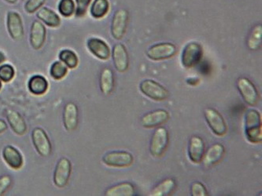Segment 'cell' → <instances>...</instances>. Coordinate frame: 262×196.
I'll use <instances>...</instances> for the list:
<instances>
[{"label":"cell","mask_w":262,"mask_h":196,"mask_svg":"<svg viewBox=\"0 0 262 196\" xmlns=\"http://www.w3.org/2000/svg\"><path fill=\"white\" fill-rule=\"evenodd\" d=\"M2 82H1V80H0V90H1V89H2Z\"/></svg>","instance_id":"cell-41"},{"label":"cell","mask_w":262,"mask_h":196,"mask_svg":"<svg viewBox=\"0 0 262 196\" xmlns=\"http://www.w3.org/2000/svg\"><path fill=\"white\" fill-rule=\"evenodd\" d=\"M23 1H26V0H23Z\"/></svg>","instance_id":"cell-42"},{"label":"cell","mask_w":262,"mask_h":196,"mask_svg":"<svg viewBox=\"0 0 262 196\" xmlns=\"http://www.w3.org/2000/svg\"><path fill=\"white\" fill-rule=\"evenodd\" d=\"M100 90L106 96L111 94L114 88V76L112 70L109 68H104L100 75Z\"/></svg>","instance_id":"cell-25"},{"label":"cell","mask_w":262,"mask_h":196,"mask_svg":"<svg viewBox=\"0 0 262 196\" xmlns=\"http://www.w3.org/2000/svg\"><path fill=\"white\" fill-rule=\"evenodd\" d=\"M110 10L108 0H95L90 9L91 15L96 19H101L107 14Z\"/></svg>","instance_id":"cell-27"},{"label":"cell","mask_w":262,"mask_h":196,"mask_svg":"<svg viewBox=\"0 0 262 196\" xmlns=\"http://www.w3.org/2000/svg\"><path fill=\"white\" fill-rule=\"evenodd\" d=\"M3 158L11 169H20L24 164L23 155L15 148L7 145L3 150Z\"/></svg>","instance_id":"cell-20"},{"label":"cell","mask_w":262,"mask_h":196,"mask_svg":"<svg viewBox=\"0 0 262 196\" xmlns=\"http://www.w3.org/2000/svg\"><path fill=\"white\" fill-rule=\"evenodd\" d=\"M7 30L14 40L20 41L24 37L23 20L18 13L10 11L7 14Z\"/></svg>","instance_id":"cell-12"},{"label":"cell","mask_w":262,"mask_h":196,"mask_svg":"<svg viewBox=\"0 0 262 196\" xmlns=\"http://www.w3.org/2000/svg\"><path fill=\"white\" fill-rule=\"evenodd\" d=\"M176 188V181L172 178H167L159 183L150 192L152 196L169 195Z\"/></svg>","instance_id":"cell-26"},{"label":"cell","mask_w":262,"mask_h":196,"mask_svg":"<svg viewBox=\"0 0 262 196\" xmlns=\"http://www.w3.org/2000/svg\"><path fill=\"white\" fill-rule=\"evenodd\" d=\"M5 1L10 4H15L17 2V0H5Z\"/></svg>","instance_id":"cell-40"},{"label":"cell","mask_w":262,"mask_h":196,"mask_svg":"<svg viewBox=\"0 0 262 196\" xmlns=\"http://www.w3.org/2000/svg\"><path fill=\"white\" fill-rule=\"evenodd\" d=\"M245 135L249 142L252 144L261 142V115L256 109H250L246 113Z\"/></svg>","instance_id":"cell-1"},{"label":"cell","mask_w":262,"mask_h":196,"mask_svg":"<svg viewBox=\"0 0 262 196\" xmlns=\"http://www.w3.org/2000/svg\"><path fill=\"white\" fill-rule=\"evenodd\" d=\"M262 42V26L261 24H257L250 32L247 46L251 51H257L260 49Z\"/></svg>","instance_id":"cell-28"},{"label":"cell","mask_w":262,"mask_h":196,"mask_svg":"<svg viewBox=\"0 0 262 196\" xmlns=\"http://www.w3.org/2000/svg\"><path fill=\"white\" fill-rule=\"evenodd\" d=\"M46 0H28L25 4V10L29 14H33L40 8Z\"/></svg>","instance_id":"cell-33"},{"label":"cell","mask_w":262,"mask_h":196,"mask_svg":"<svg viewBox=\"0 0 262 196\" xmlns=\"http://www.w3.org/2000/svg\"><path fill=\"white\" fill-rule=\"evenodd\" d=\"M225 149L223 144H215L208 149L206 152H205L203 156V160L205 166L209 167L213 165L217 164L220 161L223 159L225 155Z\"/></svg>","instance_id":"cell-21"},{"label":"cell","mask_w":262,"mask_h":196,"mask_svg":"<svg viewBox=\"0 0 262 196\" xmlns=\"http://www.w3.org/2000/svg\"><path fill=\"white\" fill-rule=\"evenodd\" d=\"M187 82L189 85H194V86H195V85L199 83V80H198V79L196 80V79L191 78L190 80H187Z\"/></svg>","instance_id":"cell-38"},{"label":"cell","mask_w":262,"mask_h":196,"mask_svg":"<svg viewBox=\"0 0 262 196\" xmlns=\"http://www.w3.org/2000/svg\"><path fill=\"white\" fill-rule=\"evenodd\" d=\"M191 194L192 196H206L208 195V191L203 183L196 181L191 184Z\"/></svg>","instance_id":"cell-34"},{"label":"cell","mask_w":262,"mask_h":196,"mask_svg":"<svg viewBox=\"0 0 262 196\" xmlns=\"http://www.w3.org/2000/svg\"><path fill=\"white\" fill-rule=\"evenodd\" d=\"M203 49L199 42H191L187 43L181 54V64L185 68L196 66L203 59Z\"/></svg>","instance_id":"cell-2"},{"label":"cell","mask_w":262,"mask_h":196,"mask_svg":"<svg viewBox=\"0 0 262 196\" xmlns=\"http://www.w3.org/2000/svg\"><path fill=\"white\" fill-rule=\"evenodd\" d=\"M205 118L212 132L218 137L225 136L228 132V126L225 118L214 108H206L204 112Z\"/></svg>","instance_id":"cell-6"},{"label":"cell","mask_w":262,"mask_h":196,"mask_svg":"<svg viewBox=\"0 0 262 196\" xmlns=\"http://www.w3.org/2000/svg\"><path fill=\"white\" fill-rule=\"evenodd\" d=\"M102 161L104 164L111 167L125 168L132 166L134 158L130 152L114 151L104 155Z\"/></svg>","instance_id":"cell-5"},{"label":"cell","mask_w":262,"mask_h":196,"mask_svg":"<svg viewBox=\"0 0 262 196\" xmlns=\"http://www.w3.org/2000/svg\"><path fill=\"white\" fill-rule=\"evenodd\" d=\"M169 135L165 127H159L155 130L150 144V152L155 157H160L169 145Z\"/></svg>","instance_id":"cell-4"},{"label":"cell","mask_w":262,"mask_h":196,"mask_svg":"<svg viewBox=\"0 0 262 196\" xmlns=\"http://www.w3.org/2000/svg\"><path fill=\"white\" fill-rule=\"evenodd\" d=\"M177 51V46L171 42H161L150 46L146 54L152 61H163L175 56Z\"/></svg>","instance_id":"cell-7"},{"label":"cell","mask_w":262,"mask_h":196,"mask_svg":"<svg viewBox=\"0 0 262 196\" xmlns=\"http://www.w3.org/2000/svg\"><path fill=\"white\" fill-rule=\"evenodd\" d=\"M78 108L73 102H69L66 105L63 111V124L66 130L69 132L75 130L78 126Z\"/></svg>","instance_id":"cell-19"},{"label":"cell","mask_w":262,"mask_h":196,"mask_svg":"<svg viewBox=\"0 0 262 196\" xmlns=\"http://www.w3.org/2000/svg\"><path fill=\"white\" fill-rule=\"evenodd\" d=\"M32 140L35 149L42 157H48L52 152V145L48 134L43 129L36 127L32 132Z\"/></svg>","instance_id":"cell-9"},{"label":"cell","mask_w":262,"mask_h":196,"mask_svg":"<svg viewBox=\"0 0 262 196\" xmlns=\"http://www.w3.org/2000/svg\"><path fill=\"white\" fill-rule=\"evenodd\" d=\"M7 130V124L4 119H0V134H4Z\"/></svg>","instance_id":"cell-37"},{"label":"cell","mask_w":262,"mask_h":196,"mask_svg":"<svg viewBox=\"0 0 262 196\" xmlns=\"http://www.w3.org/2000/svg\"><path fill=\"white\" fill-rule=\"evenodd\" d=\"M128 11L124 9L117 10L113 17L111 28V35L114 39L121 40L123 39L128 27Z\"/></svg>","instance_id":"cell-10"},{"label":"cell","mask_w":262,"mask_h":196,"mask_svg":"<svg viewBox=\"0 0 262 196\" xmlns=\"http://www.w3.org/2000/svg\"><path fill=\"white\" fill-rule=\"evenodd\" d=\"M106 196H133L136 195V189L132 183L123 182L111 187L105 192Z\"/></svg>","instance_id":"cell-23"},{"label":"cell","mask_w":262,"mask_h":196,"mask_svg":"<svg viewBox=\"0 0 262 196\" xmlns=\"http://www.w3.org/2000/svg\"><path fill=\"white\" fill-rule=\"evenodd\" d=\"M36 17L49 27L57 28L61 24L59 16L48 7L40 9L36 14Z\"/></svg>","instance_id":"cell-22"},{"label":"cell","mask_w":262,"mask_h":196,"mask_svg":"<svg viewBox=\"0 0 262 196\" xmlns=\"http://www.w3.org/2000/svg\"><path fill=\"white\" fill-rule=\"evenodd\" d=\"M6 61V56L5 54L2 52V51H0V64L4 63V61Z\"/></svg>","instance_id":"cell-39"},{"label":"cell","mask_w":262,"mask_h":196,"mask_svg":"<svg viewBox=\"0 0 262 196\" xmlns=\"http://www.w3.org/2000/svg\"><path fill=\"white\" fill-rule=\"evenodd\" d=\"M140 90L143 94L155 102H163L169 96L165 86L152 80H145L140 83Z\"/></svg>","instance_id":"cell-3"},{"label":"cell","mask_w":262,"mask_h":196,"mask_svg":"<svg viewBox=\"0 0 262 196\" xmlns=\"http://www.w3.org/2000/svg\"><path fill=\"white\" fill-rule=\"evenodd\" d=\"M188 158L194 164L201 163L205 154V143L203 139L198 136H193L188 144Z\"/></svg>","instance_id":"cell-18"},{"label":"cell","mask_w":262,"mask_h":196,"mask_svg":"<svg viewBox=\"0 0 262 196\" xmlns=\"http://www.w3.org/2000/svg\"><path fill=\"white\" fill-rule=\"evenodd\" d=\"M12 184V179L9 175L0 177V195H3L10 188Z\"/></svg>","instance_id":"cell-36"},{"label":"cell","mask_w":262,"mask_h":196,"mask_svg":"<svg viewBox=\"0 0 262 196\" xmlns=\"http://www.w3.org/2000/svg\"><path fill=\"white\" fill-rule=\"evenodd\" d=\"M46 28L43 23L39 20H34L30 31V44L34 50H39L43 47L46 41Z\"/></svg>","instance_id":"cell-15"},{"label":"cell","mask_w":262,"mask_h":196,"mask_svg":"<svg viewBox=\"0 0 262 196\" xmlns=\"http://www.w3.org/2000/svg\"><path fill=\"white\" fill-rule=\"evenodd\" d=\"M60 61L63 63L67 68L74 69L78 65L79 60L77 54L70 50H63L59 53Z\"/></svg>","instance_id":"cell-29"},{"label":"cell","mask_w":262,"mask_h":196,"mask_svg":"<svg viewBox=\"0 0 262 196\" xmlns=\"http://www.w3.org/2000/svg\"><path fill=\"white\" fill-rule=\"evenodd\" d=\"M15 70L12 65L9 64L0 65V80L4 83H9L14 79Z\"/></svg>","instance_id":"cell-32"},{"label":"cell","mask_w":262,"mask_h":196,"mask_svg":"<svg viewBox=\"0 0 262 196\" xmlns=\"http://www.w3.org/2000/svg\"><path fill=\"white\" fill-rule=\"evenodd\" d=\"M237 88L244 102L250 106H255L259 102V93L254 83L246 77L237 80Z\"/></svg>","instance_id":"cell-8"},{"label":"cell","mask_w":262,"mask_h":196,"mask_svg":"<svg viewBox=\"0 0 262 196\" xmlns=\"http://www.w3.org/2000/svg\"><path fill=\"white\" fill-rule=\"evenodd\" d=\"M87 46L94 56L100 60L106 61L111 57V49L105 41L99 38H91L88 40Z\"/></svg>","instance_id":"cell-17"},{"label":"cell","mask_w":262,"mask_h":196,"mask_svg":"<svg viewBox=\"0 0 262 196\" xmlns=\"http://www.w3.org/2000/svg\"><path fill=\"white\" fill-rule=\"evenodd\" d=\"M5 116L10 128L19 136H23L27 132L28 127L26 120L20 113L13 109H6Z\"/></svg>","instance_id":"cell-16"},{"label":"cell","mask_w":262,"mask_h":196,"mask_svg":"<svg viewBox=\"0 0 262 196\" xmlns=\"http://www.w3.org/2000/svg\"><path fill=\"white\" fill-rule=\"evenodd\" d=\"M91 2L92 0H76L77 3V7L75 10L76 16L81 17L85 15Z\"/></svg>","instance_id":"cell-35"},{"label":"cell","mask_w":262,"mask_h":196,"mask_svg":"<svg viewBox=\"0 0 262 196\" xmlns=\"http://www.w3.org/2000/svg\"><path fill=\"white\" fill-rule=\"evenodd\" d=\"M68 72V68L61 61H55L51 65L50 75L55 80H62Z\"/></svg>","instance_id":"cell-30"},{"label":"cell","mask_w":262,"mask_h":196,"mask_svg":"<svg viewBox=\"0 0 262 196\" xmlns=\"http://www.w3.org/2000/svg\"><path fill=\"white\" fill-rule=\"evenodd\" d=\"M169 113L165 109H157L145 114L141 118V125L145 128H155L168 122Z\"/></svg>","instance_id":"cell-13"},{"label":"cell","mask_w":262,"mask_h":196,"mask_svg":"<svg viewBox=\"0 0 262 196\" xmlns=\"http://www.w3.org/2000/svg\"><path fill=\"white\" fill-rule=\"evenodd\" d=\"M28 88L33 94H45L48 90V80L43 76L36 75L29 80Z\"/></svg>","instance_id":"cell-24"},{"label":"cell","mask_w":262,"mask_h":196,"mask_svg":"<svg viewBox=\"0 0 262 196\" xmlns=\"http://www.w3.org/2000/svg\"><path fill=\"white\" fill-rule=\"evenodd\" d=\"M113 61L114 67L119 72H124L128 68L129 58L126 47L122 43H117L114 45L112 52Z\"/></svg>","instance_id":"cell-14"},{"label":"cell","mask_w":262,"mask_h":196,"mask_svg":"<svg viewBox=\"0 0 262 196\" xmlns=\"http://www.w3.org/2000/svg\"><path fill=\"white\" fill-rule=\"evenodd\" d=\"M72 173L71 162L67 158H61L55 166L53 181L55 186L65 188L68 184Z\"/></svg>","instance_id":"cell-11"},{"label":"cell","mask_w":262,"mask_h":196,"mask_svg":"<svg viewBox=\"0 0 262 196\" xmlns=\"http://www.w3.org/2000/svg\"><path fill=\"white\" fill-rule=\"evenodd\" d=\"M76 6L73 0H61L58 4V11L65 17H70L75 13Z\"/></svg>","instance_id":"cell-31"}]
</instances>
